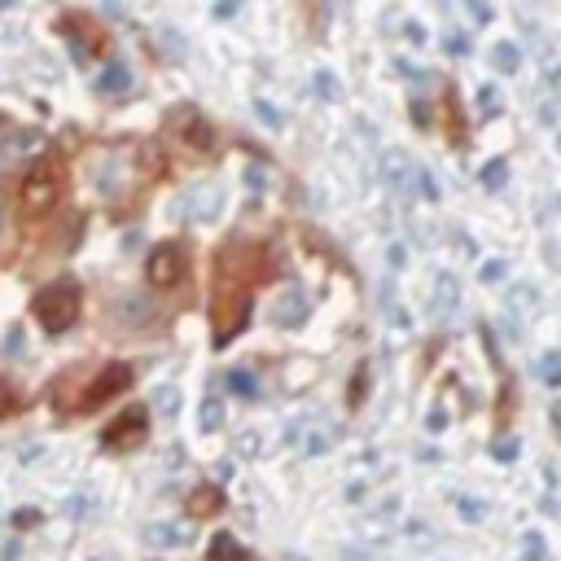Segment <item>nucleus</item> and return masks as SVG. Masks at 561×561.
<instances>
[{"label":"nucleus","mask_w":561,"mask_h":561,"mask_svg":"<svg viewBox=\"0 0 561 561\" xmlns=\"http://www.w3.org/2000/svg\"><path fill=\"white\" fill-rule=\"evenodd\" d=\"M79 303H84V294H79L75 281H49L36 299H31V312H36L40 329H49V334H66V329L79 320Z\"/></svg>","instance_id":"1"},{"label":"nucleus","mask_w":561,"mask_h":561,"mask_svg":"<svg viewBox=\"0 0 561 561\" xmlns=\"http://www.w3.org/2000/svg\"><path fill=\"white\" fill-rule=\"evenodd\" d=\"M211 320H215V342H233V334L250 320V294L246 285H233V281H220V290H215V307H211Z\"/></svg>","instance_id":"2"},{"label":"nucleus","mask_w":561,"mask_h":561,"mask_svg":"<svg viewBox=\"0 0 561 561\" xmlns=\"http://www.w3.org/2000/svg\"><path fill=\"white\" fill-rule=\"evenodd\" d=\"M22 211L27 215H49L57 202H62V171H57V163H40L31 167L27 176H22Z\"/></svg>","instance_id":"3"},{"label":"nucleus","mask_w":561,"mask_h":561,"mask_svg":"<svg viewBox=\"0 0 561 561\" xmlns=\"http://www.w3.org/2000/svg\"><path fill=\"white\" fill-rule=\"evenodd\" d=\"M145 434H150V408L145 404H132L128 412H119V417L106 426L101 434V448L106 452H132L145 443Z\"/></svg>","instance_id":"4"},{"label":"nucleus","mask_w":561,"mask_h":561,"mask_svg":"<svg viewBox=\"0 0 561 561\" xmlns=\"http://www.w3.org/2000/svg\"><path fill=\"white\" fill-rule=\"evenodd\" d=\"M145 277H150L154 290H171L189 277V250L180 242H158L150 250V263H145Z\"/></svg>","instance_id":"5"},{"label":"nucleus","mask_w":561,"mask_h":561,"mask_svg":"<svg viewBox=\"0 0 561 561\" xmlns=\"http://www.w3.org/2000/svg\"><path fill=\"white\" fill-rule=\"evenodd\" d=\"M167 128L176 141H185L189 150H215V128H211V119L198 110V106H176L167 114Z\"/></svg>","instance_id":"6"},{"label":"nucleus","mask_w":561,"mask_h":561,"mask_svg":"<svg viewBox=\"0 0 561 561\" xmlns=\"http://www.w3.org/2000/svg\"><path fill=\"white\" fill-rule=\"evenodd\" d=\"M132 386V369L128 364H106L97 377H93V386H88V395L79 399V408H101L106 399H114V395H123Z\"/></svg>","instance_id":"7"},{"label":"nucleus","mask_w":561,"mask_h":561,"mask_svg":"<svg viewBox=\"0 0 561 561\" xmlns=\"http://www.w3.org/2000/svg\"><path fill=\"white\" fill-rule=\"evenodd\" d=\"M62 27L66 31H75V44H79V57H88V53H101V49H106V44H110V36H106V31H97L93 27V22H88L84 14H71V18H62Z\"/></svg>","instance_id":"8"},{"label":"nucleus","mask_w":561,"mask_h":561,"mask_svg":"<svg viewBox=\"0 0 561 561\" xmlns=\"http://www.w3.org/2000/svg\"><path fill=\"white\" fill-rule=\"evenodd\" d=\"M220 509H224L220 487H193L189 491V518H215Z\"/></svg>","instance_id":"9"},{"label":"nucleus","mask_w":561,"mask_h":561,"mask_svg":"<svg viewBox=\"0 0 561 561\" xmlns=\"http://www.w3.org/2000/svg\"><path fill=\"white\" fill-rule=\"evenodd\" d=\"M307 320V303H303V294H281L277 299V325H285V329H299Z\"/></svg>","instance_id":"10"},{"label":"nucleus","mask_w":561,"mask_h":561,"mask_svg":"<svg viewBox=\"0 0 561 561\" xmlns=\"http://www.w3.org/2000/svg\"><path fill=\"white\" fill-rule=\"evenodd\" d=\"M145 540H150L154 548H185L189 540H193V531L189 526H167V522H158V526H150V531H145Z\"/></svg>","instance_id":"11"},{"label":"nucleus","mask_w":561,"mask_h":561,"mask_svg":"<svg viewBox=\"0 0 561 561\" xmlns=\"http://www.w3.org/2000/svg\"><path fill=\"white\" fill-rule=\"evenodd\" d=\"M206 561H246V548L237 544L228 531H220L211 540V548H206Z\"/></svg>","instance_id":"12"},{"label":"nucleus","mask_w":561,"mask_h":561,"mask_svg":"<svg viewBox=\"0 0 561 561\" xmlns=\"http://www.w3.org/2000/svg\"><path fill=\"white\" fill-rule=\"evenodd\" d=\"M224 382H228V391H233V395L259 399V377L250 373V369H228V373H224Z\"/></svg>","instance_id":"13"},{"label":"nucleus","mask_w":561,"mask_h":561,"mask_svg":"<svg viewBox=\"0 0 561 561\" xmlns=\"http://www.w3.org/2000/svg\"><path fill=\"white\" fill-rule=\"evenodd\" d=\"M491 62H496V71L513 75L522 66V49L518 44H509V40H500V44H491Z\"/></svg>","instance_id":"14"},{"label":"nucleus","mask_w":561,"mask_h":561,"mask_svg":"<svg viewBox=\"0 0 561 561\" xmlns=\"http://www.w3.org/2000/svg\"><path fill=\"white\" fill-rule=\"evenodd\" d=\"M128 84H132V71H128L123 62H110L106 71H101V79H97V88H101V93H123Z\"/></svg>","instance_id":"15"},{"label":"nucleus","mask_w":561,"mask_h":561,"mask_svg":"<svg viewBox=\"0 0 561 561\" xmlns=\"http://www.w3.org/2000/svg\"><path fill=\"white\" fill-rule=\"evenodd\" d=\"M224 426V399L220 395H206L202 399V430L211 434V430H220Z\"/></svg>","instance_id":"16"},{"label":"nucleus","mask_w":561,"mask_h":561,"mask_svg":"<svg viewBox=\"0 0 561 561\" xmlns=\"http://www.w3.org/2000/svg\"><path fill=\"white\" fill-rule=\"evenodd\" d=\"M456 299H461V290H456L452 277H439V281H434V307H439V312H452Z\"/></svg>","instance_id":"17"},{"label":"nucleus","mask_w":561,"mask_h":561,"mask_svg":"<svg viewBox=\"0 0 561 561\" xmlns=\"http://www.w3.org/2000/svg\"><path fill=\"white\" fill-rule=\"evenodd\" d=\"M505 176H509V163H505V158L487 163V167H483V189H500V185H505Z\"/></svg>","instance_id":"18"},{"label":"nucleus","mask_w":561,"mask_h":561,"mask_svg":"<svg viewBox=\"0 0 561 561\" xmlns=\"http://www.w3.org/2000/svg\"><path fill=\"white\" fill-rule=\"evenodd\" d=\"M364 391H369V364H360L356 369V382H351V391H347V404L351 408L364 404Z\"/></svg>","instance_id":"19"},{"label":"nucleus","mask_w":561,"mask_h":561,"mask_svg":"<svg viewBox=\"0 0 561 561\" xmlns=\"http://www.w3.org/2000/svg\"><path fill=\"white\" fill-rule=\"evenodd\" d=\"M154 408H158V412H176V408H180V391H176V386H158Z\"/></svg>","instance_id":"20"},{"label":"nucleus","mask_w":561,"mask_h":561,"mask_svg":"<svg viewBox=\"0 0 561 561\" xmlns=\"http://www.w3.org/2000/svg\"><path fill=\"white\" fill-rule=\"evenodd\" d=\"M522 553L531 557V561H544V557H548V548H544V540H540V535L531 531V535H526V540H522Z\"/></svg>","instance_id":"21"},{"label":"nucleus","mask_w":561,"mask_h":561,"mask_svg":"<svg viewBox=\"0 0 561 561\" xmlns=\"http://www.w3.org/2000/svg\"><path fill=\"white\" fill-rule=\"evenodd\" d=\"M316 93L325 97V101L338 97V84H334V75H329V71H316Z\"/></svg>","instance_id":"22"},{"label":"nucleus","mask_w":561,"mask_h":561,"mask_svg":"<svg viewBox=\"0 0 561 561\" xmlns=\"http://www.w3.org/2000/svg\"><path fill=\"white\" fill-rule=\"evenodd\" d=\"M14 526H18V531H31V526H40V509H18L14 513Z\"/></svg>","instance_id":"23"},{"label":"nucleus","mask_w":561,"mask_h":561,"mask_svg":"<svg viewBox=\"0 0 561 561\" xmlns=\"http://www.w3.org/2000/svg\"><path fill=\"white\" fill-rule=\"evenodd\" d=\"M404 171H408V163H404V154H391V185H395V189H404V180H408Z\"/></svg>","instance_id":"24"},{"label":"nucleus","mask_w":561,"mask_h":561,"mask_svg":"<svg viewBox=\"0 0 561 561\" xmlns=\"http://www.w3.org/2000/svg\"><path fill=\"white\" fill-rule=\"evenodd\" d=\"M255 110H259V119H263V123H268V128H281V114H277V110H272V106H268V101H255Z\"/></svg>","instance_id":"25"},{"label":"nucleus","mask_w":561,"mask_h":561,"mask_svg":"<svg viewBox=\"0 0 561 561\" xmlns=\"http://www.w3.org/2000/svg\"><path fill=\"white\" fill-rule=\"evenodd\" d=\"M500 277H505V263H500V259L483 263V281H487V285H491V281H500Z\"/></svg>","instance_id":"26"},{"label":"nucleus","mask_w":561,"mask_h":561,"mask_svg":"<svg viewBox=\"0 0 561 561\" xmlns=\"http://www.w3.org/2000/svg\"><path fill=\"white\" fill-rule=\"evenodd\" d=\"M540 373H544L548 386H557V356H544V360H540Z\"/></svg>","instance_id":"27"},{"label":"nucleus","mask_w":561,"mask_h":561,"mask_svg":"<svg viewBox=\"0 0 561 561\" xmlns=\"http://www.w3.org/2000/svg\"><path fill=\"white\" fill-rule=\"evenodd\" d=\"M14 404H18V395L9 391L5 382H0V417H5V412H14Z\"/></svg>","instance_id":"28"},{"label":"nucleus","mask_w":561,"mask_h":561,"mask_svg":"<svg viewBox=\"0 0 561 561\" xmlns=\"http://www.w3.org/2000/svg\"><path fill=\"white\" fill-rule=\"evenodd\" d=\"M483 110H487V114H491V110H500V93H496L491 84L483 88Z\"/></svg>","instance_id":"29"},{"label":"nucleus","mask_w":561,"mask_h":561,"mask_svg":"<svg viewBox=\"0 0 561 561\" xmlns=\"http://www.w3.org/2000/svg\"><path fill=\"white\" fill-rule=\"evenodd\" d=\"M496 456H500V461H513V456H518V443H513V439H505V443H500V448H496Z\"/></svg>","instance_id":"30"},{"label":"nucleus","mask_w":561,"mask_h":561,"mask_svg":"<svg viewBox=\"0 0 561 561\" xmlns=\"http://www.w3.org/2000/svg\"><path fill=\"white\" fill-rule=\"evenodd\" d=\"M412 119H417L421 128H426V123H430V106H426V101H417V106H412Z\"/></svg>","instance_id":"31"}]
</instances>
